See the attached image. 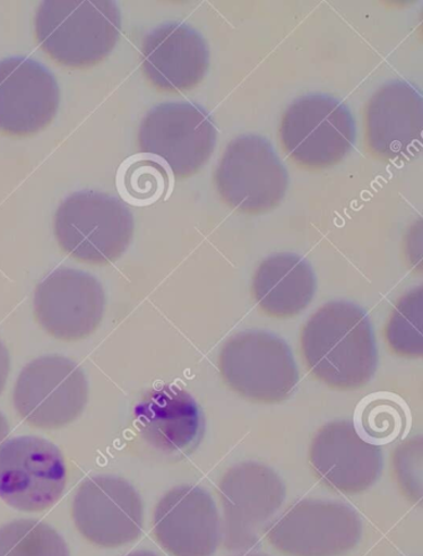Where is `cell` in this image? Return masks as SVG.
Returning <instances> with one entry per match:
<instances>
[{"instance_id": "obj_10", "label": "cell", "mask_w": 423, "mask_h": 556, "mask_svg": "<svg viewBox=\"0 0 423 556\" xmlns=\"http://www.w3.org/2000/svg\"><path fill=\"white\" fill-rule=\"evenodd\" d=\"M106 295L98 278L74 268H57L34 293V316L46 332L63 342H79L97 332Z\"/></svg>"}, {"instance_id": "obj_3", "label": "cell", "mask_w": 423, "mask_h": 556, "mask_svg": "<svg viewBox=\"0 0 423 556\" xmlns=\"http://www.w3.org/2000/svg\"><path fill=\"white\" fill-rule=\"evenodd\" d=\"M54 233L59 247L79 263H116L131 245L134 219L120 200L98 191H79L57 207Z\"/></svg>"}, {"instance_id": "obj_7", "label": "cell", "mask_w": 423, "mask_h": 556, "mask_svg": "<svg viewBox=\"0 0 423 556\" xmlns=\"http://www.w3.org/2000/svg\"><path fill=\"white\" fill-rule=\"evenodd\" d=\"M89 402V382L80 365L46 355L25 365L16 379V413L33 428L56 430L79 419Z\"/></svg>"}, {"instance_id": "obj_20", "label": "cell", "mask_w": 423, "mask_h": 556, "mask_svg": "<svg viewBox=\"0 0 423 556\" xmlns=\"http://www.w3.org/2000/svg\"><path fill=\"white\" fill-rule=\"evenodd\" d=\"M422 316L423 290L422 287H418L401 295L386 321L384 337L393 354L406 359L421 358Z\"/></svg>"}, {"instance_id": "obj_5", "label": "cell", "mask_w": 423, "mask_h": 556, "mask_svg": "<svg viewBox=\"0 0 423 556\" xmlns=\"http://www.w3.org/2000/svg\"><path fill=\"white\" fill-rule=\"evenodd\" d=\"M356 136V122L348 108L324 94H309L293 102L280 125L284 153L298 167L309 170L342 162Z\"/></svg>"}, {"instance_id": "obj_24", "label": "cell", "mask_w": 423, "mask_h": 556, "mask_svg": "<svg viewBox=\"0 0 423 556\" xmlns=\"http://www.w3.org/2000/svg\"><path fill=\"white\" fill-rule=\"evenodd\" d=\"M126 556H158V555H155L150 552H133V553L127 554Z\"/></svg>"}, {"instance_id": "obj_4", "label": "cell", "mask_w": 423, "mask_h": 556, "mask_svg": "<svg viewBox=\"0 0 423 556\" xmlns=\"http://www.w3.org/2000/svg\"><path fill=\"white\" fill-rule=\"evenodd\" d=\"M218 365L226 384L252 403H282L299 381L287 343L261 330L229 338L221 348Z\"/></svg>"}, {"instance_id": "obj_18", "label": "cell", "mask_w": 423, "mask_h": 556, "mask_svg": "<svg viewBox=\"0 0 423 556\" xmlns=\"http://www.w3.org/2000/svg\"><path fill=\"white\" fill-rule=\"evenodd\" d=\"M171 172L155 156L141 153L128 159L118 170L119 194L128 203L138 206L151 205L170 193Z\"/></svg>"}, {"instance_id": "obj_22", "label": "cell", "mask_w": 423, "mask_h": 556, "mask_svg": "<svg viewBox=\"0 0 423 556\" xmlns=\"http://www.w3.org/2000/svg\"><path fill=\"white\" fill-rule=\"evenodd\" d=\"M11 372V355L8 352L7 346L2 341H0V395H2L8 377H10Z\"/></svg>"}, {"instance_id": "obj_14", "label": "cell", "mask_w": 423, "mask_h": 556, "mask_svg": "<svg viewBox=\"0 0 423 556\" xmlns=\"http://www.w3.org/2000/svg\"><path fill=\"white\" fill-rule=\"evenodd\" d=\"M141 56L146 80L162 92L193 90L209 68L205 40L184 23L163 24L146 34Z\"/></svg>"}, {"instance_id": "obj_21", "label": "cell", "mask_w": 423, "mask_h": 556, "mask_svg": "<svg viewBox=\"0 0 423 556\" xmlns=\"http://www.w3.org/2000/svg\"><path fill=\"white\" fill-rule=\"evenodd\" d=\"M362 430L366 431L368 439L375 445L377 443H387L396 439L402 429L401 410L392 402H375L368 406L366 414H362Z\"/></svg>"}, {"instance_id": "obj_12", "label": "cell", "mask_w": 423, "mask_h": 556, "mask_svg": "<svg viewBox=\"0 0 423 556\" xmlns=\"http://www.w3.org/2000/svg\"><path fill=\"white\" fill-rule=\"evenodd\" d=\"M60 106L56 78L36 60H0V134L30 137L54 121Z\"/></svg>"}, {"instance_id": "obj_17", "label": "cell", "mask_w": 423, "mask_h": 556, "mask_svg": "<svg viewBox=\"0 0 423 556\" xmlns=\"http://www.w3.org/2000/svg\"><path fill=\"white\" fill-rule=\"evenodd\" d=\"M316 287L312 267L295 254L267 257L253 278V295L258 309L280 319L304 312L315 298Z\"/></svg>"}, {"instance_id": "obj_16", "label": "cell", "mask_w": 423, "mask_h": 556, "mask_svg": "<svg viewBox=\"0 0 423 556\" xmlns=\"http://www.w3.org/2000/svg\"><path fill=\"white\" fill-rule=\"evenodd\" d=\"M134 422L142 438L163 452L192 448L203 431L195 399L175 386L150 391L134 408Z\"/></svg>"}, {"instance_id": "obj_9", "label": "cell", "mask_w": 423, "mask_h": 556, "mask_svg": "<svg viewBox=\"0 0 423 556\" xmlns=\"http://www.w3.org/2000/svg\"><path fill=\"white\" fill-rule=\"evenodd\" d=\"M67 481L63 452L46 439L18 437L0 445V500L28 513L53 507Z\"/></svg>"}, {"instance_id": "obj_6", "label": "cell", "mask_w": 423, "mask_h": 556, "mask_svg": "<svg viewBox=\"0 0 423 556\" xmlns=\"http://www.w3.org/2000/svg\"><path fill=\"white\" fill-rule=\"evenodd\" d=\"M223 203L247 215L278 207L289 188V173L266 138L240 136L227 147L215 172Z\"/></svg>"}, {"instance_id": "obj_23", "label": "cell", "mask_w": 423, "mask_h": 556, "mask_svg": "<svg viewBox=\"0 0 423 556\" xmlns=\"http://www.w3.org/2000/svg\"><path fill=\"white\" fill-rule=\"evenodd\" d=\"M10 424H8L5 416L0 412V445H2V442H4L8 434H10Z\"/></svg>"}, {"instance_id": "obj_13", "label": "cell", "mask_w": 423, "mask_h": 556, "mask_svg": "<svg viewBox=\"0 0 423 556\" xmlns=\"http://www.w3.org/2000/svg\"><path fill=\"white\" fill-rule=\"evenodd\" d=\"M366 144L374 159L409 161L421 152L423 102L410 84L390 83L380 87L364 113Z\"/></svg>"}, {"instance_id": "obj_15", "label": "cell", "mask_w": 423, "mask_h": 556, "mask_svg": "<svg viewBox=\"0 0 423 556\" xmlns=\"http://www.w3.org/2000/svg\"><path fill=\"white\" fill-rule=\"evenodd\" d=\"M382 463L380 448L348 421L323 426L310 447V464L317 476L343 492L368 489L375 482Z\"/></svg>"}, {"instance_id": "obj_19", "label": "cell", "mask_w": 423, "mask_h": 556, "mask_svg": "<svg viewBox=\"0 0 423 556\" xmlns=\"http://www.w3.org/2000/svg\"><path fill=\"white\" fill-rule=\"evenodd\" d=\"M0 556H70V549L46 521L18 519L0 527Z\"/></svg>"}, {"instance_id": "obj_11", "label": "cell", "mask_w": 423, "mask_h": 556, "mask_svg": "<svg viewBox=\"0 0 423 556\" xmlns=\"http://www.w3.org/2000/svg\"><path fill=\"white\" fill-rule=\"evenodd\" d=\"M72 515L86 541L107 549L131 543L142 533L141 495L117 476H94L84 481L75 494Z\"/></svg>"}, {"instance_id": "obj_8", "label": "cell", "mask_w": 423, "mask_h": 556, "mask_svg": "<svg viewBox=\"0 0 423 556\" xmlns=\"http://www.w3.org/2000/svg\"><path fill=\"white\" fill-rule=\"evenodd\" d=\"M218 130L209 113L192 102L162 103L138 129V146L167 165L172 177H193L209 162Z\"/></svg>"}, {"instance_id": "obj_1", "label": "cell", "mask_w": 423, "mask_h": 556, "mask_svg": "<svg viewBox=\"0 0 423 556\" xmlns=\"http://www.w3.org/2000/svg\"><path fill=\"white\" fill-rule=\"evenodd\" d=\"M306 368L322 384L350 391L368 384L377 367L373 328L367 313L350 302H328L302 329Z\"/></svg>"}, {"instance_id": "obj_2", "label": "cell", "mask_w": 423, "mask_h": 556, "mask_svg": "<svg viewBox=\"0 0 423 556\" xmlns=\"http://www.w3.org/2000/svg\"><path fill=\"white\" fill-rule=\"evenodd\" d=\"M34 26L40 49L56 64L88 68L115 49L123 15L112 0H44Z\"/></svg>"}]
</instances>
